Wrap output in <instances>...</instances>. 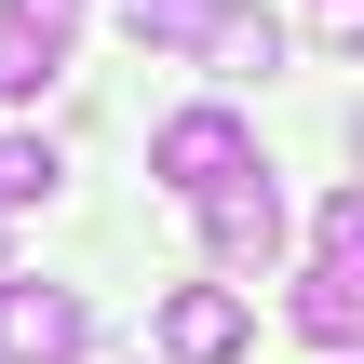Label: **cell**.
Returning <instances> with one entry per match:
<instances>
[{"instance_id":"1","label":"cell","mask_w":364,"mask_h":364,"mask_svg":"<svg viewBox=\"0 0 364 364\" xmlns=\"http://www.w3.org/2000/svg\"><path fill=\"white\" fill-rule=\"evenodd\" d=\"M149 176H162L176 203H230V189H243V176H270V162H257L243 108H176V122L149 135Z\"/></svg>"},{"instance_id":"2","label":"cell","mask_w":364,"mask_h":364,"mask_svg":"<svg viewBox=\"0 0 364 364\" xmlns=\"http://www.w3.org/2000/svg\"><path fill=\"white\" fill-rule=\"evenodd\" d=\"M95 311L81 284H41V270H0V364H81Z\"/></svg>"},{"instance_id":"3","label":"cell","mask_w":364,"mask_h":364,"mask_svg":"<svg viewBox=\"0 0 364 364\" xmlns=\"http://www.w3.org/2000/svg\"><path fill=\"white\" fill-rule=\"evenodd\" d=\"M243 338H257V311L230 284H176L162 297V364H243Z\"/></svg>"},{"instance_id":"4","label":"cell","mask_w":364,"mask_h":364,"mask_svg":"<svg viewBox=\"0 0 364 364\" xmlns=\"http://www.w3.org/2000/svg\"><path fill=\"white\" fill-rule=\"evenodd\" d=\"M203 243H216V270H270V257H284V189L243 176L230 203H203Z\"/></svg>"},{"instance_id":"5","label":"cell","mask_w":364,"mask_h":364,"mask_svg":"<svg viewBox=\"0 0 364 364\" xmlns=\"http://www.w3.org/2000/svg\"><path fill=\"white\" fill-rule=\"evenodd\" d=\"M203 54H216V81H270V68H284V14H243V0H230Z\"/></svg>"},{"instance_id":"6","label":"cell","mask_w":364,"mask_h":364,"mask_svg":"<svg viewBox=\"0 0 364 364\" xmlns=\"http://www.w3.org/2000/svg\"><path fill=\"white\" fill-rule=\"evenodd\" d=\"M216 14H230V0H122L135 54H203V41H216Z\"/></svg>"},{"instance_id":"7","label":"cell","mask_w":364,"mask_h":364,"mask_svg":"<svg viewBox=\"0 0 364 364\" xmlns=\"http://www.w3.org/2000/svg\"><path fill=\"white\" fill-rule=\"evenodd\" d=\"M297 338H324V351L364 338V284H351V270H311V284H297Z\"/></svg>"},{"instance_id":"8","label":"cell","mask_w":364,"mask_h":364,"mask_svg":"<svg viewBox=\"0 0 364 364\" xmlns=\"http://www.w3.org/2000/svg\"><path fill=\"white\" fill-rule=\"evenodd\" d=\"M311 270H351V284H364V176L324 189V216H311Z\"/></svg>"},{"instance_id":"9","label":"cell","mask_w":364,"mask_h":364,"mask_svg":"<svg viewBox=\"0 0 364 364\" xmlns=\"http://www.w3.org/2000/svg\"><path fill=\"white\" fill-rule=\"evenodd\" d=\"M14 203H54V135H0V216Z\"/></svg>"},{"instance_id":"10","label":"cell","mask_w":364,"mask_h":364,"mask_svg":"<svg viewBox=\"0 0 364 364\" xmlns=\"http://www.w3.org/2000/svg\"><path fill=\"white\" fill-rule=\"evenodd\" d=\"M0 27H14V41H41V54H68V27H81V0H0Z\"/></svg>"},{"instance_id":"11","label":"cell","mask_w":364,"mask_h":364,"mask_svg":"<svg viewBox=\"0 0 364 364\" xmlns=\"http://www.w3.org/2000/svg\"><path fill=\"white\" fill-rule=\"evenodd\" d=\"M54 68H68V54H41V41H14V27H0V108H14V95H41Z\"/></svg>"},{"instance_id":"12","label":"cell","mask_w":364,"mask_h":364,"mask_svg":"<svg viewBox=\"0 0 364 364\" xmlns=\"http://www.w3.org/2000/svg\"><path fill=\"white\" fill-rule=\"evenodd\" d=\"M324 54H364V0H324Z\"/></svg>"},{"instance_id":"13","label":"cell","mask_w":364,"mask_h":364,"mask_svg":"<svg viewBox=\"0 0 364 364\" xmlns=\"http://www.w3.org/2000/svg\"><path fill=\"white\" fill-rule=\"evenodd\" d=\"M351 149H364V108H351Z\"/></svg>"}]
</instances>
